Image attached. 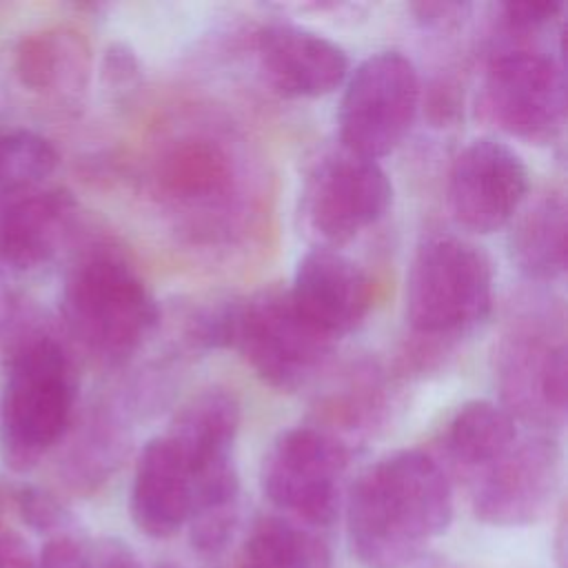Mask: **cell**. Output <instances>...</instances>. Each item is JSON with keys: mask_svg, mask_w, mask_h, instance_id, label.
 I'll return each instance as SVG.
<instances>
[{"mask_svg": "<svg viewBox=\"0 0 568 568\" xmlns=\"http://www.w3.org/2000/svg\"><path fill=\"white\" fill-rule=\"evenodd\" d=\"M515 417L490 399H473L457 408L444 430L450 466L468 479L501 457L517 439Z\"/></svg>", "mask_w": 568, "mask_h": 568, "instance_id": "cell-21", "label": "cell"}, {"mask_svg": "<svg viewBox=\"0 0 568 568\" xmlns=\"http://www.w3.org/2000/svg\"><path fill=\"white\" fill-rule=\"evenodd\" d=\"M481 100L501 131L548 142L559 135L566 118L564 67L537 49L499 51L486 67Z\"/></svg>", "mask_w": 568, "mask_h": 568, "instance_id": "cell-8", "label": "cell"}, {"mask_svg": "<svg viewBox=\"0 0 568 568\" xmlns=\"http://www.w3.org/2000/svg\"><path fill=\"white\" fill-rule=\"evenodd\" d=\"M288 295L308 324L337 342L366 320L373 304V284L348 255L315 246L297 262Z\"/></svg>", "mask_w": 568, "mask_h": 568, "instance_id": "cell-13", "label": "cell"}, {"mask_svg": "<svg viewBox=\"0 0 568 568\" xmlns=\"http://www.w3.org/2000/svg\"><path fill=\"white\" fill-rule=\"evenodd\" d=\"M564 9L557 0H510L499 4L501 18L510 31H535L550 24Z\"/></svg>", "mask_w": 568, "mask_h": 568, "instance_id": "cell-27", "label": "cell"}, {"mask_svg": "<svg viewBox=\"0 0 568 568\" xmlns=\"http://www.w3.org/2000/svg\"><path fill=\"white\" fill-rule=\"evenodd\" d=\"M193 481L186 462L166 435L149 439L135 462L131 484V519L151 539L173 537L186 526Z\"/></svg>", "mask_w": 568, "mask_h": 568, "instance_id": "cell-15", "label": "cell"}, {"mask_svg": "<svg viewBox=\"0 0 568 568\" xmlns=\"http://www.w3.org/2000/svg\"><path fill=\"white\" fill-rule=\"evenodd\" d=\"M78 377L62 339L42 322L20 320L7 346L0 397V457L27 473L58 446L73 422Z\"/></svg>", "mask_w": 568, "mask_h": 568, "instance_id": "cell-2", "label": "cell"}, {"mask_svg": "<svg viewBox=\"0 0 568 568\" xmlns=\"http://www.w3.org/2000/svg\"><path fill=\"white\" fill-rule=\"evenodd\" d=\"M38 568H93L91 544L78 532L49 537L40 550Z\"/></svg>", "mask_w": 568, "mask_h": 568, "instance_id": "cell-26", "label": "cell"}, {"mask_svg": "<svg viewBox=\"0 0 568 568\" xmlns=\"http://www.w3.org/2000/svg\"><path fill=\"white\" fill-rule=\"evenodd\" d=\"M493 306V264L453 233L426 235L406 275V322L426 339H455L477 328Z\"/></svg>", "mask_w": 568, "mask_h": 568, "instance_id": "cell-4", "label": "cell"}, {"mask_svg": "<svg viewBox=\"0 0 568 568\" xmlns=\"http://www.w3.org/2000/svg\"><path fill=\"white\" fill-rule=\"evenodd\" d=\"M351 453L337 435L317 426L282 430L264 453L260 486L288 519L306 528L331 526L344 506Z\"/></svg>", "mask_w": 568, "mask_h": 568, "instance_id": "cell-6", "label": "cell"}, {"mask_svg": "<svg viewBox=\"0 0 568 568\" xmlns=\"http://www.w3.org/2000/svg\"><path fill=\"white\" fill-rule=\"evenodd\" d=\"M4 499L0 495V568H38V557L33 555L27 539L2 521Z\"/></svg>", "mask_w": 568, "mask_h": 568, "instance_id": "cell-29", "label": "cell"}, {"mask_svg": "<svg viewBox=\"0 0 568 568\" xmlns=\"http://www.w3.org/2000/svg\"><path fill=\"white\" fill-rule=\"evenodd\" d=\"M566 202L559 193H550L519 213L508 237V251L526 277L550 282L566 271Z\"/></svg>", "mask_w": 568, "mask_h": 568, "instance_id": "cell-19", "label": "cell"}, {"mask_svg": "<svg viewBox=\"0 0 568 568\" xmlns=\"http://www.w3.org/2000/svg\"><path fill=\"white\" fill-rule=\"evenodd\" d=\"M435 568H444V566H435Z\"/></svg>", "mask_w": 568, "mask_h": 568, "instance_id": "cell-34", "label": "cell"}, {"mask_svg": "<svg viewBox=\"0 0 568 568\" xmlns=\"http://www.w3.org/2000/svg\"><path fill=\"white\" fill-rule=\"evenodd\" d=\"M561 479V450L548 433L517 437L493 464L470 477L473 513L499 528L544 517Z\"/></svg>", "mask_w": 568, "mask_h": 568, "instance_id": "cell-10", "label": "cell"}, {"mask_svg": "<svg viewBox=\"0 0 568 568\" xmlns=\"http://www.w3.org/2000/svg\"><path fill=\"white\" fill-rule=\"evenodd\" d=\"M160 182L173 197H206L226 182V160L202 140L178 144L160 164Z\"/></svg>", "mask_w": 568, "mask_h": 568, "instance_id": "cell-23", "label": "cell"}, {"mask_svg": "<svg viewBox=\"0 0 568 568\" xmlns=\"http://www.w3.org/2000/svg\"><path fill=\"white\" fill-rule=\"evenodd\" d=\"M528 195L521 155L497 138L470 140L448 173V206L468 231L493 233L515 220Z\"/></svg>", "mask_w": 568, "mask_h": 568, "instance_id": "cell-12", "label": "cell"}, {"mask_svg": "<svg viewBox=\"0 0 568 568\" xmlns=\"http://www.w3.org/2000/svg\"><path fill=\"white\" fill-rule=\"evenodd\" d=\"M257 58L268 82L291 98L326 95L348 75V55L337 42L293 22L262 27Z\"/></svg>", "mask_w": 568, "mask_h": 568, "instance_id": "cell-14", "label": "cell"}, {"mask_svg": "<svg viewBox=\"0 0 568 568\" xmlns=\"http://www.w3.org/2000/svg\"><path fill=\"white\" fill-rule=\"evenodd\" d=\"M240 430V402L226 388H206L193 395L164 433L180 450L193 477L235 464L233 448Z\"/></svg>", "mask_w": 568, "mask_h": 568, "instance_id": "cell-18", "label": "cell"}, {"mask_svg": "<svg viewBox=\"0 0 568 568\" xmlns=\"http://www.w3.org/2000/svg\"><path fill=\"white\" fill-rule=\"evenodd\" d=\"M11 501L24 524H29L40 535H47V539L55 535L78 532L71 510L49 490H42L38 486H20L18 490H13Z\"/></svg>", "mask_w": 568, "mask_h": 568, "instance_id": "cell-25", "label": "cell"}, {"mask_svg": "<svg viewBox=\"0 0 568 568\" xmlns=\"http://www.w3.org/2000/svg\"><path fill=\"white\" fill-rule=\"evenodd\" d=\"M155 568H182V566H178V564H171V561H164V564H160V566H155Z\"/></svg>", "mask_w": 568, "mask_h": 568, "instance_id": "cell-33", "label": "cell"}, {"mask_svg": "<svg viewBox=\"0 0 568 568\" xmlns=\"http://www.w3.org/2000/svg\"><path fill=\"white\" fill-rule=\"evenodd\" d=\"M346 535L366 568H408L453 521V486L428 453L404 448L371 464L344 495Z\"/></svg>", "mask_w": 568, "mask_h": 568, "instance_id": "cell-1", "label": "cell"}, {"mask_svg": "<svg viewBox=\"0 0 568 568\" xmlns=\"http://www.w3.org/2000/svg\"><path fill=\"white\" fill-rule=\"evenodd\" d=\"M390 202L393 184L377 160L342 149L324 155L306 175L302 217L326 248H335L379 222Z\"/></svg>", "mask_w": 568, "mask_h": 568, "instance_id": "cell-9", "label": "cell"}, {"mask_svg": "<svg viewBox=\"0 0 568 568\" xmlns=\"http://www.w3.org/2000/svg\"><path fill=\"white\" fill-rule=\"evenodd\" d=\"M58 166L55 146L27 129L0 133V195L36 189Z\"/></svg>", "mask_w": 568, "mask_h": 568, "instance_id": "cell-24", "label": "cell"}, {"mask_svg": "<svg viewBox=\"0 0 568 568\" xmlns=\"http://www.w3.org/2000/svg\"><path fill=\"white\" fill-rule=\"evenodd\" d=\"M564 331L541 320L513 328L499 346V388L504 408L537 428H559L566 419L568 366Z\"/></svg>", "mask_w": 568, "mask_h": 568, "instance_id": "cell-11", "label": "cell"}, {"mask_svg": "<svg viewBox=\"0 0 568 568\" xmlns=\"http://www.w3.org/2000/svg\"><path fill=\"white\" fill-rule=\"evenodd\" d=\"M69 335L104 364L126 362L158 324V304L124 255L95 246L69 268L62 286Z\"/></svg>", "mask_w": 568, "mask_h": 568, "instance_id": "cell-3", "label": "cell"}, {"mask_svg": "<svg viewBox=\"0 0 568 568\" xmlns=\"http://www.w3.org/2000/svg\"><path fill=\"white\" fill-rule=\"evenodd\" d=\"M20 84L60 104H73L87 89L91 51L71 27H44L20 38L13 55Z\"/></svg>", "mask_w": 568, "mask_h": 568, "instance_id": "cell-17", "label": "cell"}, {"mask_svg": "<svg viewBox=\"0 0 568 568\" xmlns=\"http://www.w3.org/2000/svg\"><path fill=\"white\" fill-rule=\"evenodd\" d=\"M138 73H140L138 58L126 44L115 42L104 51L102 78L111 91H122L124 87H131L138 80Z\"/></svg>", "mask_w": 568, "mask_h": 568, "instance_id": "cell-28", "label": "cell"}, {"mask_svg": "<svg viewBox=\"0 0 568 568\" xmlns=\"http://www.w3.org/2000/svg\"><path fill=\"white\" fill-rule=\"evenodd\" d=\"M16 315V297L9 282V271L0 266V331H4Z\"/></svg>", "mask_w": 568, "mask_h": 568, "instance_id": "cell-32", "label": "cell"}, {"mask_svg": "<svg viewBox=\"0 0 568 568\" xmlns=\"http://www.w3.org/2000/svg\"><path fill=\"white\" fill-rule=\"evenodd\" d=\"M75 200L67 189H31L0 209V266L31 271L49 262L67 237Z\"/></svg>", "mask_w": 568, "mask_h": 568, "instance_id": "cell-16", "label": "cell"}, {"mask_svg": "<svg viewBox=\"0 0 568 568\" xmlns=\"http://www.w3.org/2000/svg\"><path fill=\"white\" fill-rule=\"evenodd\" d=\"M129 450L126 428L118 417L95 410L69 437L60 459V481L78 495L98 490L120 468Z\"/></svg>", "mask_w": 568, "mask_h": 568, "instance_id": "cell-20", "label": "cell"}, {"mask_svg": "<svg viewBox=\"0 0 568 568\" xmlns=\"http://www.w3.org/2000/svg\"><path fill=\"white\" fill-rule=\"evenodd\" d=\"M470 9L466 2H415L410 11L424 27L448 29L464 20V13Z\"/></svg>", "mask_w": 568, "mask_h": 568, "instance_id": "cell-31", "label": "cell"}, {"mask_svg": "<svg viewBox=\"0 0 568 568\" xmlns=\"http://www.w3.org/2000/svg\"><path fill=\"white\" fill-rule=\"evenodd\" d=\"M91 561L93 568H144L135 555V550L122 539H98L91 544Z\"/></svg>", "mask_w": 568, "mask_h": 568, "instance_id": "cell-30", "label": "cell"}, {"mask_svg": "<svg viewBox=\"0 0 568 568\" xmlns=\"http://www.w3.org/2000/svg\"><path fill=\"white\" fill-rule=\"evenodd\" d=\"M419 106L415 64L395 49L364 58L348 75L337 126L342 149L377 160L408 135Z\"/></svg>", "mask_w": 568, "mask_h": 568, "instance_id": "cell-7", "label": "cell"}, {"mask_svg": "<svg viewBox=\"0 0 568 568\" xmlns=\"http://www.w3.org/2000/svg\"><path fill=\"white\" fill-rule=\"evenodd\" d=\"M237 568H331V550L313 528L268 515L246 535Z\"/></svg>", "mask_w": 568, "mask_h": 568, "instance_id": "cell-22", "label": "cell"}, {"mask_svg": "<svg viewBox=\"0 0 568 568\" xmlns=\"http://www.w3.org/2000/svg\"><path fill=\"white\" fill-rule=\"evenodd\" d=\"M333 346L331 337L300 315L288 288L271 286L231 302L226 348H235L273 388L295 390L308 384Z\"/></svg>", "mask_w": 568, "mask_h": 568, "instance_id": "cell-5", "label": "cell"}]
</instances>
